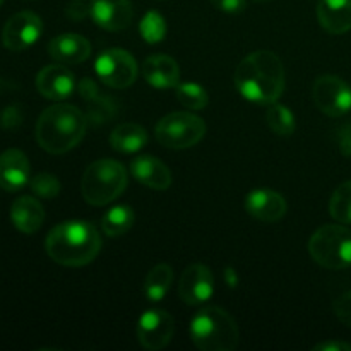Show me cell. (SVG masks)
I'll return each instance as SVG.
<instances>
[{"label": "cell", "mask_w": 351, "mask_h": 351, "mask_svg": "<svg viewBox=\"0 0 351 351\" xmlns=\"http://www.w3.org/2000/svg\"><path fill=\"white\" fill-rule=\"evenodd\" d=\"M285 67L276 53L257 50L247 55L235 71V86L247 101L271 105L283 96Z\"/></svg>", "instance_id": "obj_1"}, {"label": "cell", "mask_w": 351, "mask_h": 351, "mask_svg": "<svg viewBox=\"0 0 351 351\" xmlns=\"http://www.w3.org/2000/svg\"><path fill=\"white\" fill-rule=\"evenodd\" d=\"M45 250L60 266L81 267L93 263L101 250V237L88 221H65L50 230Z\"/></svg>", "instance_id": "obj_2"}, {"label": "cell", "mask_w": 351, "mask_h": 351, "mask_svg": "<svg viewBox=\"0 0 351 351\" xmlns=\"http://www.w3.org/2000/svg\"><path fill=\"white\" fill-rule=\"evenodd\" d=\"M88 117L74 105H51L36 122V143L50 154H64L74 149L84 137Z\"/></svg>", "instance_id": "obj_3"}, {"label": "cell", "mask_w": 351, "mask_h": 351, "mask_svg": "<svg viewBox=\"0 0 351 351\" xmlns=\"http://www.w3.org/2000/svg\"><path fill=\"white\" fill-rule=\"evenodd\" d=\"M192 343L202 351H233L239 346V328L232 315L219 307L199 311L189 326Z\"/></svg>", "instance_id": "obj_4"}, {"label": "cell", "mask_w": 351, "mask_h": 351, "mask_svg": "<svg viewBox=\"0 0 351 351\" xmlns=\"http://www.w3.org/2000/svg\"><path fill=\"white\" fill-rule=\"evenodd\" d=\"M127 171L115 160H98L86 168L81 180V194L89 206H106L123 194Z\"/></svg>", "instance_id": "obj_5"}, {"label": "cell", "mask_w": 351, "mask_h": 351, "mask_svg": "<svg viewBox=\"0 0 351 351\" xmlns=\"http://www.w3.org/2000/svg\"><path fill=\"white\" fill-rule=\"evenodd\" d=\"M308 254L326 269L351 266V230L341 225H324L308 240Z\"/></svg>", "instance_id": "obj_6"}, {"label": "cell", "mask_w": 351, "mask_h": 351, "mask_svg": "<svg viewBox=\"0 0 351 351\" xmlns=\"http://www.w3.org/2000/svg\"><path fill=\"white\" fill-rule=\"evenodd\" d=\"M154 136L167 149H189L206 136V122L191 112L168 113L156 123Z\"/></svg>", "instance_id": "obj_7"}, {"label": "cell", "mask_w": 351, "mask_h": 351, "mask_svg": "<svg viewBox=\"0 0 351 351\" xmlns=\"http://www.w3.org/2000/svg\"><path fill=\"white\" fill-rule=\"evenodd\" d=\"M95 72L103 84L113 89H125L137 79V62L122 48H110L98 55Z\"/></svg>", "instance_id": "obj_8"}, {"label": "cell", "mask_w": 351, "mask_h": 351, "mask_svg": "<svg viewBox=\"0 0 351 351\" xmlns=\"http://www.w3.org/2000/svg\"><path fill=\"white\" fill-rule=\"evenodd\" d=\"M312 98L328 117H343L351 110V88L338 75L326 74L315 79Z\"/></svg>", "instance_id": "obj_9"}, {"label": "cell", "mask_w": 351, "mask_h": 351, "mask_svg": "<svg viewBox=\"0 0 351 351\" xmlns=\"http://www.w3.org/2000/svg\"><path fill=\"white\" fill-rule=\"evenodd\" d=\"M175 335V321L161 308H149L137 321V339L146 350L156 351L170 345Z\"/></svg>", "instance_id": "obj_10"}, {"label": "cell", "mask_w": 351, "mask_h": 351, "mask_svg": "<svg viewBox=\"0 0 351 351\" xmlns=\"http://www.w3.org/2000/svg\"><path fill=\"white\" fill-rule=\"evenodd\" d=\"M43 33L40 16L31 10H23L10 17L2 29V43L10 51H23L33 47Z\"/></svg>", "instance_id": "obj_11"}, {"label": "cell", "mask_w": 351, "mask_h": 351, "mask_svg": "<svg viewBox=\"0 0 351 351\" xmlns=\"http://www.w3.org/2000/svg\"><path fill=\"white\" fill-rule=\"evenodd\" d=\"M215 293V278L204 264H191L178 281V295L187 305H201Z\"/></svg>", "instance_id": "obj_12"}, {"label": "cell", "mask_w": 351, "mask_h": 351, "mask_svg": "<svg viewBox=\"0 0 351 351\" xmlns=\"http://www.w3.org/2000/svg\"><path fill=\"white\" fill-rule=\"evenodd\" d=\"M36 89L41 96L53 101L69 98L75 89V77L67 65L51 64L41 69L36 75Z\"/></svg>", "instance_id": "obj_13"}, {"label": "cell", "mask_w": 351, "mask_h": 351, "mask_svg": "<svg viewBox=\"0 0 351 351\" xmlns=\"http://www.w3.org/2000/svg\"><path fill=\"white\" fill-rule=\"evenodd\" d=\"M89 7V16L105 31L127 29L132 23L134 9L130 0H93Z\"/></svg>", "instance_id": "obj_14"}, {"label": "cell", "mask_w": 351, "mask_h": 351, "mask_svg": "<svg viewBox=\"0 0 351 351\" xmlns=\"http://www.w3.org/2000/svg\"><path fill=\"white\" fill-rule=\"evenodd\" d=\"M245 209L254 219L264 223L280 221L287 215V201L278 192L269 189H257L245 197Z\"/></svg>", "instance_id": "obj_15"}, {"label": "cell", "mask_w": 351, "mask_h": 351, "mask_svg": "<svg viewBox=\"0 0 351 351\" xmlns=\"http://www.w3.org/2000/svg\"><path fill=\"white\" fill-rule=\"evenodd\" d=\"M29 160L19 149H7L0 154V187L17 192L29 184Z\"/></svg>", "instance_id": "obj_16"}, {"label": "cell", "mask_w": 351, "mask_h": 351, "mask_svg": "<svg viewBox=\"0 0 351 351\" xmlns=\"http://www.w3.org/2000/svg\"><path fill=\"white\" fill-rule=\"evenodd\" d=\"M48 53L55 62L64 65L82 64L91 55V43L75 33H64L48 43Z\"/></svg>", "instance_id": "obj_17"}, {"label": "cell", "mask_w": 351, "mask_h": 351, "mask_svg": "<svg viewBox=\"0 0 351 351\" xmlns=\"http://www.w3.org/2000/svg\"><path fill=\"white\" fill-rule=\"evenodd\" d=\"M143 75L149 86L156 89L177 88L180 82V67L168 55H151L143 64Z\"/></svg>", "instance_id": "obj_18"}, {"label": "cell", "mask_w": 351, "mask_h": 351, "mask_svg": "<svg viewBox=\"0 0 351 351\" xmlns=\"http://www.w3.org/2000/svg\"><path fill=\"white\" fill-rule=\"evenodd\" d=\"M130 173L139 184L153 191H167L171 185V171L156 156H139L130 163Z\"/></svg>", "instance_id": "obj_19"}, {"label": "cell", "mask_w": 351, "mask_h": 351, "mask_svg": "<svg viewBox=\"0 0 351 351\" xmlns=\"http://www.w3.org/2000/svg\"><path fill=\"white\" fill-rule=\"evenodd\" d=\"M317 19L328 33H348L351 29V0H319Z\"/></svg>", "instance_id": "obj_20"}, {"label": "cell", "mask_w": 351, "mask_h": 351, "mask_svg": "<svg viewBox=\"0 0 351 351\" xmlns=\"http://www.w3.org/2000/svg\"><path fill=\"white\" fill-rule=\"evenodd\" d=\"M10 219L21 233H36L45 221V209L40 201L31 195H23L14 201L10 208Z\"/></svg>", "instance_id": "obj_21"}, {"label": "cell", "mask_w": 351, "mask_h": 351, "mask_svg": "<svg viewBox=\"0 0 351 351\" xmlns=\"http://www.w3.org/2000/svg\"><path fill=\"white\" fill-rule=\"evenodd\" d=\"M147 143V132L139 123H120L110 134V144L119 153H137Z\"/></svg>", "instance_id": "obj_22"}, {"label": "cell", "mask_w": 351, "mask_h": 351, "mask_svg": "<svg viewBox=\"0 0 351 351\" xmlns=\"http://www.w3.org/2000/svg\"><path fill=\"white\" fill-rule=\"evenodd\" d=\"M173 283V269L168 264H156L153 269L147 273L144 281V295L147 300L160 302L167 297L168 290Z\"/></svg>", "instance_id": "obj_23"}, {"label": "cell", "mask_w": 351, "mask_h": 351, "mask_svg": "<svg viewBox=\"0 0 351 351\" xmlns=\"http://www.w3.org/2000/svg\"><path fill=\"white\" fill-rule=\"evenodd\" d=\"M134 221H136V215H134L132 208H129V206H115L108 213H105L101 219V228L105 235L117 239V237L125 235L132 228Z\"/></svg>", "instance_id": "obj_24"}, {"label": "cell", "mask_w": 351, "mask_h": 351, "mask_svg": "<svg viewBox=\"0 0 351 351\" xmlns=\"http://www.w3.org/2000/svg\"><path fill=\"white\" fill-rule=\"evenodd\" d=\"M266 120L269 129L273 130L276 136L288 137L295 132V129H297V122H295V117L293 113H291V110L276 101L271 103L269 108H267Z\"/></svg>", "instance_id": "obj_25"}, {"label": "cell", "mask_w": 351, "mask_h": 351, "mask_svg": "<svg viewBox=\"0 0 351 351\" xmlns=\"http://www.w3.org/2000/svg\"><path fill=\"white\" fill-rule=\"evenodd\" d=\"M329 213L336 221L351 225V180L336 189L329 202Z\"/></svg>", "instance_id": "obj_26"}, {"label": "cell", "mask_w": 351, "mask_h": 351, "mask_svg": "<svg viewBox=\"0 0 351 351\" xmlns=\"http://www.w3.org/2000/svg\"><path fill=\"white\" fill-rule=\"evenodd\" d=\"M177 99L182 106L189 110H202L208 106L209 96L206 89L197 82H178L177 86Z\"/></svg>", "instance_id": "obj_27"}, {"label": "cell", "mask_w": 351, "mask_h": 351, "mask_svg": "<svg viewBox=\"0 0 351 351\" xmlns=\"http://www.w3.org/2000/svg\"><path fill=\"white\" fill-rule=\"evenodd\" d=\"M141 36L146 43H160L167 36V23L165 17L156 10H149L146 16L143 17L139 24Z\"/></svg>", "instance_id": "obj_28"}, {"label": "cell", "mask_w": 351, "mask_h": 351, "mask_svg": "<svg viewBox=\"0 0 351 351\" xmlns=\"http://www.w3.org/2000/svg\"><path fill=\"white\" fill-rule=\"evenodd\" d=\"M29 189L33 191L34 195L41 199H53L57 197L60 192V182L55 175L41 171V173L34 175L29 180Z\"/></svg>", "instance_id": "obj_29"}, {"label": "cell", "mask_w": 351, "mask_h": 351, "mask_svg": "<svg viewBox=\"0 0 351 351\" xmlns=\"http://www.w3.org/2000/svg\"><path fill=\"white\" fill-rule=\"evenodd\" d=\"M332 308H335L336 317H338L343 324L351 328V291L339 295L335 300V304H332Z\"/></svg>", "instance_id": "obj_30"}, {"label": "cell", "mask_w": 351, "mask_h": 351, "mask_svg": "<svg viewBox=\"0 0 351 351\" xmlns=\"http://www.w3.org/2000/svg\"><path fill=\"white\" fill-rule=\"evenodd\" d=\"M211 3L225 14H240L247 7V0H211Z\"/></svg>", "instance_id": "obj_31"}, {"label": "cell", "mask_w": 351, "mask_h": 351, "mask_svg": "<svg viewBox=\"0 0 351 351\" xmlns=\"http://www.w3.org/2000/svg\"><path fill=\"white\" fill-rule=\"evenodd\" d=\"M336 137H338L339 151H341L345 156H351V127L343 125L341 129H338Z\"/></svg>", "instance_id": "obj_32"}, {"label": "cell", "mask_w": 351, "mask_h": 351, "mask_svg": "<svg viewBox=\"0 0 351 351\" xmlns=\"http://www.w3.org/2000/svg\"><path fill=\"white\" fill-rule=\"evenodd\" d=\"M88 14H91V7L86 5V2H74L67 7V16L72 19H84Z\"/></svg>", "instance_id": "obj_33"}, {"label": "cell", "mask_w": 351, "mask_h": 351, "mask_svg": "<svg viewBox=\"0 0 351 351\" xmlns=\"http://www.w3.org/2000/svg\"><path fill=\"white\" fill-rule=\"evenodd\" d=\"M314 351H351V345L343 341H324L314 346Z\"/></svg>", "instance_id": "obj_34"}, {"label": "cell", "mask_w": 351, "mask_h": 351, "mask_svg": "<svg viewBox=\"0 0 351 351\" xmlns=\"http://www.w3.org/2000/svg\"><path fill=\"white\" fill-rule=\"evenodd\" d=\"M225 281L228 287H235V285L239 283V278H237V273L233 267H226L225 269Z\"/></svg>", "instance_id": "obj_35"}, {"label": "cell", "mask_w": 351, "mask_h": 351, "mask_svg": "<svg viewBox=\"0 0 351 351\" xmlns=\"http://www.w3.org/2000/svg\"><path fill=\"white\" fill-rule=\"evenodd\" d=\"M254 2H261V3H264V2H271V0H254Z\"/></svg>", "instance_id": "obj_36"}, {"label": "cell", "mask_w": 351, "mask_h": 351, "mask_svg": "<svg viewBox=\"0 0 351 351\" xmlns=\"http://www.w3.org/2000/svg\"><path fill=\"white\" fill-rule=\"evenodd\" d=\"M74 2H86V0H74Z\"/></svg>", "instance_id": "obj_37"}, {"label": "cell", "mask_w": 351, "mask_h": 351, "mask_svg": "<svg viewBox=\"0 0 351 351\" xmlns=\"http://www.w3.org/2000/svg\"><path fill=\"white\" fill-rule=\"evenodd\" d=\"M2 3H3V0H0V7H2Z\"/></svg>", "instance_id": "obj_38"}, {"label": "cell", "mask_w": 351, "mask_h": 351, "mask_svg": "<svg viewBox=\"0 0 351 351\" xmlns=\"http://www.w3.org/2000/svg\"><path fill=\"white\" fill-rule=\"evenodd\" d=\"M29 2H33V0H29Z\"/></svg>", "instance_id": "obj_39"}]
</instances>
